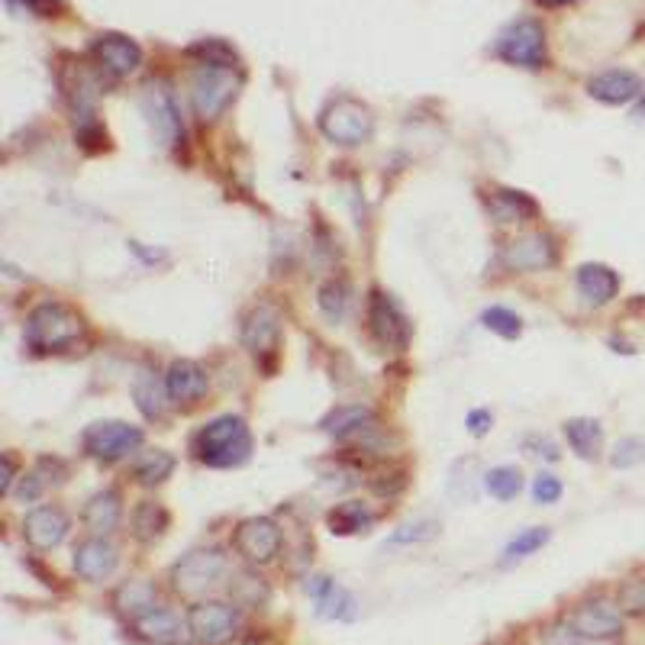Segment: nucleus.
<instances>
[{
    "mask_svg": "<svg viewBox=\"0 0 645 645\" xmlns=\"http://www.w3.org/2000/svg\"><path fill=\"white\" fill-rule=\"evenodd\" d=\"M565 440H568L577 458L597 462L601 452H604V426L591 416H575V420L565 423Z\"/></svg>",
    "mask_w": 645,
    "mask_h": 645,
    "instance_id": "393cba45",
    "label": "nucleus"
},
{
    "mask_svg": "<svg viewBox=\"0 0 645 645\" xmlns=\"http://www.w3.org/2000/svg\"><path fill=\"white\" fill-rule=\"evenodd\" d=\"M619 611L629 616H645V577L626 581L619 587Z\"/></svg>",
    "mask_w": 645,
    "mask_h": 645,
    "instance_id": "58836bf2",
    "label": "nucleus"
},
{
    "mask_svg": "<svg viewBox=\"0 0 645 645\" xmlns=\"http://www.w3.org/2000/svg\"><path fill=\"white\" fill-rule=\"evenodd\" d=\"M374 423V410L372 407H362V404H349V407H336L320 426H323V433H330V436H336V440H345V436H352V433H362V430H369Z\"/></svg>",
    "mask_w": 645,
    "mask_h": 645,
    "instance_id": "a878e982",
    "label": "nucleus"
},
{
    "mask_svg": "<svg viewBox=\"0 0 645 645\" xmlns=\"http://www.w3.org/2000/svg\"><path fill=\"white\" fill-rule=\"evenodd\" d=\"M639 462H645V440H623L616 449H613L611 455L613 468H633V465H639Z\"/></svg>",
    "mask_w": 645,
    "mask_h": 645,
    "instance_id": "ea45409f",
    "label": "nucleus"
},
{
    "mask_svg": "<svg viewBox=\"0 0 645 645\" xmlns=\"http://www.w3.org/2000/svg\"><path fill=\"white\" fill-rule=\"evenodd\" d=\"M137 629L149 639V643L155 645H169L178 643V636H181V623H178V616L171 611H162V607H152L149 613H142L137 619Z\"/></svg>",
    "mask_w": 645,
    "mask_h": 645,
    "instance_id": "bb28decb",
    "label": "nucleus"
},
{
    "mask_svg": "<svg viewBox=\"0 0 645 645\" xmlns=\"http://www.w3.org/2000/svg\"><path fill=\"white\" fill-rule=\"evenodd\" d=\"M91 59L110 78H130L142 65V49L137 39L123 33H101L91 42Z\"/></svg>",
    "mask_w": 645,
    "mask_h": 645,
    "instance_id": "4468645a",
    "label": "nucleus"
},
{
    "mask_svg": "<svg viewBox=\"0 0 645 645\" xmlns=\"http://www.w3.org/2000/svg\"><path fill=\"white\" fill-rule=\"evenodd\" d=\"M494 56L513 69H545V30L536 20H513L494 39Z\"/></svg>",
    "mask_w": 645,
    "mask_h": 645,
    "instance_id": "39448f33",
    "label": "nucleus"
},
{
    "mask_svg": "<svg viewBox=\"0 0 645 645\" xmlns=\"http://www.w3.org/2000/svg\"><path fill=\"white\" fill-rule=\"evenodd\" d=\"M349 304H352V288H349L342 278H330V281L320 288V294H316V306H320V313H323L330 323H342L345 313H349Z\"/></svg>",
    "mask_w": 645,
    "mask_h": 645,
    "instance_id": "c756f323",
    "label": "nucleus"
},
{
    "mask_svg": "<svg viewBox=\"0 0 645 645\" xmlns=\"http://www.w3.org/2000/svg\"><path fill=\"white\" fill-rule=\"evenodd\" d=\"M165 530H169V510L162 507L159 501H142L133 510V533H137V540L155 543Z\"/></svg>",
    "mask_w": 645,
    "mask_h": 645,
    "instance_id": "cd10ccee",
    "label": "nucleus"
},
{
    "mask_svg": "<svg viewBox=\"0 0 645 645\" xmlns=\"http://www.w3.org/2000/svg\"><path fill=\"white\" fill-rule=\"evenodd\" d=\"M142 113L149 117V127L155 139L162 145H174L178 139L184 137V123H181V110H178V101L169 91V84H145L142 88Z\"/></svg>",
    "mask_w": 645,
    "mask_h": 645,
    "instance_id": "9b49d317",
    "label": "nucleus"
},
{
    "mask_svg": "<svg viewBox=\"0 0 645 645\" xmlns=\"http://www.w3.org/2000/svg\"><path fill=\"white\" fill-rule=\"evenodd\" d=\"M242 345L249 349V355L255 359H269L274 355L278 342H281V310L272 301H259L245 316H242Z\"/></svg>",
    "mask_w": 645,
    "mask_h": 645,
    "instance_id": "f8f14e48",
    "label": "nucleus"
},
{
    "mask_svg": "<svg viewBox=\"0 0 645 645\" xmlns=\"http://www.w3.org/2000/svg\"><path fill=\"white\" fill-rule=\"evenodd\" d=\"M526 452L536 455V458H545V462H558V449L548 440H540V436H530L526 440Z\"/></svg>",
    "mask_w": 645,
    "mask_h": 645,
    "instance_id": "c03bdc74",
    "label": "nucleus"
},
{
    "mask_svg": "<svg viewBox=\"0 0 645 645\" xmlns=\"http://www.w3.org/2000/svg\"><path fill=\"white\" fill-rule=\"evenodd\" d=\"M88 326L84 320L65 304H39L27 320V345L39 352V355H49V352H65L71 345L84 340Z\"/></svg>",
    "mask_w": 645,
    "mask_h": 645,
    "instance_id": "f03ea898",
    "label": "nucleus"
},
{
    "mask_svg": "<svg viewBox=\"0 0 645 645\" xmlns=\"http://www.w3.org/2000/svg\"><path fill=\"white\" fill-rule=\"evenodd\" d=\"M440 536V523L436 520H420V523H407L401 526L394 536H391V545H410V543H430Z\"/></svg>",
    "mask_w": 645,
    "mask_h": 645,
    "instance_id": "4c0bfd02",
    "label": "nucleus"
},
{
    "mask_svg": "<svg viewBox=\"0 0 645 645\" xmlns=\"http://www.w3.org/2000/svg\"><path fill=\"white\" fill-rule=\"evenodd\" d=\"M484 487H487V494L494 497V501H513L520 491H523V475H520V468H513V465H497V468H491L487 475H484Z\"/></svg>",
    "mask_w": 645,
    "mask_h": 645,
    "instance_id": "72a5a7b5",
    "label": "nucleus"
},
{
    "mask_svg": "<svg viewBox=\"0 0 645 645\" xmlns=\"http://www.w3.org/2000/svg\"><path fill=\"white\" fill-rule=\"evenodd\" d=\"M13 481H17V462L7 452L3 455V477H0V494H13Z\"/></svg>",
    "mask_w": 645,
    "mask_h": 645,
    "instance_id": "a18cd8bd",
    "label": "nucleus"
},
{
    "mask_svg": "<svg viewBox=\"0 0 645 645\" xmlns=\"http://www.w3.org/2000/svg\"><path fill=\"white\" fill-rule=\"evenodd\" d=\"M548 540H552V533H548L545 526H530V530H523V533H520L516 540H510L507 548H504V565L530 558V555L540 552Z\"/></svg>",
    "mask_w": 645,
    "mask_h": 645,
    "instance_id": "c9c22d12",
    "label": "nucleus"
},
{
    "mask_svg": "<svg viewBox=\"0 0 645 645\" xmlns=\"http://www.w3.org/2000/svg\"><path fill=\"white\" fill-rule=\"evenodd\" d=\"M369 333H372L374 345L384 352H404L410 345L407 313L384 291L369 294Z\"/></svg>",
    "mask_w": 645,
    "mask_h": 645,
    "instance_id": "0eeeda50",
    "label": "nucleus"
},
{
    "mask_svg": "<svg viewBox=\"0 0 645 645\" xmlns=\"http://www.w3.org/2000/svg\"><path fill=\"white\" fill-rule=\"evenodd\" d=\"M117 607L123 613H130L133 619H139L142 613H149L155 607V587L149 581H130L117 591Z\"/></svg>",
    "mask_w": 645,
    "mask_h": 645,
    "instance_id": "473e14b6",
    "label": "nucleus"
},
{
    "mask_svg": "<svg viewBox=\"0 0 645 645\" xmlns=\"http://www.w3.org/2000/svg\"><path fill=\"white\" fill-rule=\"evenodd\" d=\"M188 629L201 645H223L236 636L239 613L230 604L220 601H204L188 613Z\"/></svg>",
    "mask_w": 645,
    "mask_h": 645,
    "instance_id": "ddd939ff",
    "label": "nucleus"
},
{
    "mask_svg": "<svg viewBox=\"0 0 645 645\" xmlns=\"http://www.w3.org/2000/svg\"><path fill=\"white\" fill-rule=\"evenodd\" d=\"M120 516H123L120 494L107 487V491H98L88 501V507H84V526L91 530V536H110L120 526Z\"/></svg>",
    "mask_w": 645,
    "mask_h": 645,
    "instance_id": "b1692460",
    "label": "nucleus"
},
{
    "mask_svg": "<svg viewBox=\"0 0 645 645\" xmlns=\"http://www.w3.org/2000/svg\"><path fill=\"white\" fill-rule=\"evenodd\" d=\"M174 472V455L165 449H152V452H142V458L137 462L133 475L142 487H155L162 481H169Z\"/></svg>",
    "mask_w": 645,
    "mask_h": 645,
    "instance_id": "2f4dec72",
    "label": "nucleus"
},
{
    "mask_svg": "<svg viewBox=\"0 0 645 645\" xmlns=\"http://www.w3.org/2000/svg\"><path fill=\"white\" fill-rule=\"evenodd\" d=\"M59 84H62V94L69 101L71 113L81 123H94V107L101 98V81L91 65H81V62H65L59 69Z\"/></svg>",
    "mask_w": 645,
    "mask_h": 645,
    "instance_id": "9d476101",
    "label": "nucleus"
},
{
    "mask_svg": "<svg viewBox=\"0 0 645 645\" xmlns=\"http://www.w3.org/2000/svg\"><path fill=\"white\" fill-rule=\"evenodd\" d=\"M13 3H20V7H27V10H33L39 17H49L56 7H59V0H13Z\"/></svg>",
    "mask_w": 645,
    "mask_h": 645,
    "instance_id": "49530a36",
    "label": "nucleus"
},
{
    "mask_svg": "<svg viewBox=\"0 0 645 645\" xmlns=\"http://www.w3.org/2000/svg\"><path fill=\"white\" fill-rule=\"evenodd\" d=\"M577 294L584 298V304L604 306L611 304L613 298L619 294V274L613 272L611 265H601V262H587L581 265L575 274Z\"/></svg>",
    "mask_w": 645,
    "mask_h": 645,
    "instance_id": "4be33fe9",
    "label": "nucleus"
},
{
    "mask_svg": "<svg viewBox=\"0 0 645 645\" xmlns=\"http://www.w3.org/2000/svg\"><path fill=\"white\" fill-rule=\"evenodd\" d=\"M374 523V513L359 501L340 504L336 510H330V530L340 536H352V533H365Z\"/></svg>",
    "mask_w": 645,
    "mask_h": 645,
    "instance_id": "7c9ffc66",
    "label": "nucleus"
},
{
    "mask_svg": "<svg viewBox=\"0 0 645 645\" xmlns=\"http://www.w3.org/2000/svg\"><path fill=\"white\" fill-rule=\"evenodd\" d=\"M117 548L107 543L103 536H91L74 548V572L84 577V581H103L117 572Z\"/></svg>",
    "mask_w": 645,
    "mask_h": 645,
    "instance_id": "412c9836",
    "label": "nucleus"
},
{
    "mask_svg": "<svg viewBox=\"0 0 645 645\" xmlns=\"http://www.w3.org/2000/svg\"><path fill=\"white\" fill-rule=\"evenodd\" d=\"M142 430L139 426H130L123 420H101V423H91L84 433H81V445L84 452L94 458V462H103V465H117L123 458H130L142 445Z\"/></svg>",
    "mask_w": 645,
    "mask_h": 645,
    "instance_id": "423d86ee",
    "label": "nucleus"
},
{
    "mask_svg": "<svg viewBox=\"0 0 645 645\" xmlns=\"http://www.w3.org/2000/svg\"><path fill=\"white\" fill-rule=\"evenodd\" d=\"M226 575V555L220 548H198L171 568V584L184 597H198Z\"/></svg>",
    "mask_w": 645,
    "mask_h": 645,
    "instance_id": "6e6552de",
    "label": "nucleus"
},
{
    "mask_svg": "<svg viewBox=\"0 0 645 645\" xmlns=\"http://www.w3.org/2000/svg\"><path fill=\"white\" fill-rule=\"evenodd\" d=\"M191 452L206 468H239L252 455V433L242 416H216L194 433Z\"/></svg>",
    "mask_w": 645,
    "mask_h": 645,
    "instance_id": "f257e3e1",
    "label": "nucleus"
},
{
    "mask_svg": "<svg viewBox=\"0 0 645 645\" xmlns=\"http://www.w3.org/2000/svg\"><path fill=\"white\" fill-rule=\"evenodd\" d=\"M465 423H468V433H472L475 440H481V436H487V433H491L494 416H491V410H472Z\"/></svg>",
    "mask_w": 645,
    "mask_h": 645,
    "instance_id": "37998d69",
    "label": "nucleus"
},
{
    "mask_svg": "<svg viewBox=\"0 0 645 645\" xmlns=\"http://www.w3.org/2000/svg\"><path fill=\"white\" fill-rule=\"evenodd\" d=\"M636 117H645V101L639 103V107H636Z\"/></svg>",
    "mask_w": 645,
    "mask_h": 645,
    "instance_id": "09e8293b",
    "label": "nucleus"
},
{
    "mask_svg": "<svg viewBox=\"0 0 645 645\" xmlns=\"http://www.w3.org/2000/svg\"><path fill=\"white\" fill-rule=\"evenodd\" d=\"M558 497H562V481L555 475L543 472L533 481V501L536 504H558Z\"/></svg>",
    "mask_w": 645,
    "mask_h": 645,
    "instance_id": "a19ab883",
    "label": "nucleus"
},
{
    "mask_svg": "<svg viewBox=\"0 0 645 645\" xmlns=\"http://www.w3.org/2000/svg\"><path fill=\"white\" fill-rule=\"evenodd\" d=\"M501 262H504V269L516 274L545 272L558 262V245L545 233H523V236H513L504 245Z\"/></svg>",
    "mask_w": 645,
    "mask_h": 645,
    "instance_id": "1a4fd4ad",
    "label": "nucleus"
},
{
    "mask_svg": "<svg viewBox=\"0 0 645 645\" xmlns=\"http://www.w3.org/2000/svg\"><path fill=\"white\" fill-rule=\"evenodd\" d=\"M543 645H584V636H577L568 623H562V626H548L545 629Z\"/></svg>",
    "mask_w": 645,
    "mask_h": 645,
    "instance_id": "79ce46f5",
    "label": "nucleus"
},
{
    "mask_svg": "<svg viewBox=\"0 0 645 645\" xmlns=\"http://www.w3.org/2000/svg\"><path fill=\"white\" fill-rule=\"evenodd\" d=\"M133 397H137V407L142 410V416L145 420H162L165 413H169V391H165V384H159L155 377H139L137 387H133Z\"/></svg>",
    "mask_w": 645,
    "mask_h": 645,
    "instance_id": "c85d7f7f",
    "label": "nucleus"
},
{
    "mask_svg": "<svg viewBox=\"0 0 645 645\" xmlns=\"http://www.w3.org/2000/svg\"><path fill=\"white\" fill-rule=\"evenodd\" d=\"M548 7H565V3H577V0H543Z\"/></svg>",
    "mask_w": 645,
    "mask_h": 645,
    "instance_id": "de8ad7c7",
    "label": "nucleus"
},
{
    "mask_svg": "<svg viewBox=\"0 0 645 645\" xmlns=\"http://www.w3.org/2000/svg\"><path fill=\"white\" fill-rule=\"evenodd\" d=\"M481 323H484V330L497 333L501 340H520V333H523V320H520L513 310H507V306H491V310H484Z\"/></svg>",
    "mask_w": 645,
    "mask_h": 645,
    "instance_id": "e433bc0d",
    "label": "nucleus"
},
{
    "mask_svg": "<svg viewBox=\"0 0 645 645\" xmlns=\"http://www.w3.org/2000/svg\"><path fill=\"white\" fill-rule=\"evenodd\" d=\"M188 56L198 59V65H226V69H239V56L223 42V39H204V42L191 46Z\"/></svg>",
    "mask_w": 645,
    "mask_h": 645,
    "instance_id": "f704fd0d",
    "label": "nucleus"
},
{
    "mask_svg": "<svg viewBox=\"0 0 645 645\" xmlns=\"http://www.w3.org/2000/svg\"><path fill=\"white\" fill-rule=\"evenodd\" d=\"M233 543H236V552L245 562L265 565L281 552V526L269 516H249V520L239 523Z\"/></svg>",
    "mask_w": 645,
    "mask_h": 645,
    "instance_id": "2eb2a0df",
    "label": "nucleus"
},
{
    "mask_svg": "<svg viewBox=\"0 0 645 645\" xmlns=\"http://www.w3.org/2000/svg\"><path fill=\"white\" fill-rule=\"evenodd\" d=\"M587 94L597 103L623 107V103H633L636 98H643V78L629 69L601 71V74H594L587 81Z\"/></svg>",
    "mask_w": 645,
    "mask_h": 645,
    "instance_id": "f3484780",
    "label": "nucleus"
},
{
    "mask_svg": "<svg viewBox=\"0 0 645 645\" xmlns=\"http://www.w3.org/2000/svg\"><path fill=\"white\" fill-rule=\"evenodd\" d=\"M484 204L497 223H530L540 216V204L530 194L513 191V188H491L484 194Z\"/></svg>",
    "mask_w": 645,
    "mask_h": 645,
    "instance_id": "aec40b11",
    "label": "nucleus"
},
{
    "mask_svg": "<svg viewBox=\"0 0 645 645\" xmlns=\"http://www.w3.org/2000/svg\"><path fill=\"white\" fill-rule=\"evenodd\" d=\"M239 88H242V74L239 69H226V65H198L194 78H191V103L194 113L210 123L216 120L230 103L236 101Z\"/></svg>",
    "mask_w": 645,
    "mask_h": 645,
    "instance_id": "20e7f679",
    "label": "nucleus"
},
{
    "mask_svg": "<svg viewBox=\"0 0 645 645\" xmlns=\"http://www.w3.org/2000/svg\"><path fill=\"white\" fill-rule=\"evenodd\" d=\"M320 133L336 145H365L374 137V113L369 103L355 98H336L320 113Z\"/></svg>",
    "mask_w": 645,
    "mask_h": 645,
    "instance_id": "7ed1b4c3",
    "label": "nucleus"
},
{
    "mask_svg": "<svg viewBox=\"0 0 645 645\" xmlns=\"http://www.w3.org/2000/svg\"><path fill=\"white\" fill-rule=\"evenodd\" d=\"M210 381H206V372L191 362V359H178L171 362L169 374H165V391H169L171 404H198L201 397L206 394Z\"/></svg>",
    "mask_w": 645,
    "mask_h": 645,
    "instance_id": "6ab92c4d",
    "label": "nucleus"
},
{
    "mask_svg": "<svg viewBox=\"0 0 645 645\" xmlns=\"http://www.w3.org/2000/svg\"><path fill=\"white\" fill-rule=\"evenodd\" d=\"M306 591L313 594L320 616H330V619H355L359 604H355V597H352L345 587H340L336 581H330V577H313V581L306 584Z\"/></svg>",
    "mask_w": 645,
    "mask_h": 645,
    "instance_id": "5701e85b",
    "label": "nucleus"
},
{
    "mask_svg": "<svg viewBox=\"0 0 645 645\" xmlns=\"http://www.w3.org/2000/svg\"><path fill=\"white\" fill-rule=\"evenodd\" d=\"M65 536L69 516L59 507H33L23 516V540L39 552H52L56 545L65 543Z\"/></svg>",
    "mask_w": 645,
    "mask_h": 645,
    "instance_id": "a211bd4d",
    "label": "nucleus"
},
{
    "mask_svg": "<svg viewBox=\"0 0 645 645\" xmlns=\"http://www.w3.org/2000/svg\"><path fill=\"white\" fill-rule=\"evenodd\" d=\"M568 626L584 639H616L623 633V611H616L607 601L581 604L568 616Z\"/></svg>",
    "mask_w": 645,
    "mask_h": 645,
    "instance_id": "dca6fc26",
    "label": "nucleus"
}]
</instances>
